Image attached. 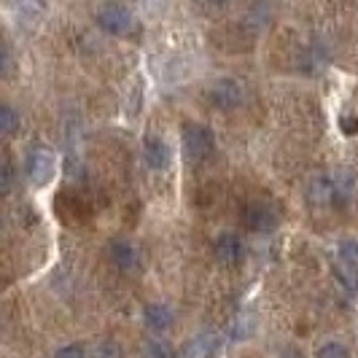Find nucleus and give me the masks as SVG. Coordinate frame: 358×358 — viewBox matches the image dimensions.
Returning <instances> with one entry per match:
<instances>
[{
  "instance_id": "9d476101",
  "label": "nucleus",
  "mask_w": 358,
  "mask_h": 358,
  "mask_svg": "<svg viewBox=\"0 0 358 358\" xmlns=\"http://www.w3.org/2000/svg\"><path fill=\"white\" fill-rule=\"evenodd\" d=\"M108 253H110L113 267L122 269V272H129V269H135V264H138V253H135V248L127 240H113L108 245Z\"/></svg>"
},
{
  "instance_id": "0eeeda50",
  "label": "nucleus",
  "mask_w": 358,
  "mask_h": 358,
  "mask_svg": "<svg viewBox=\"0 0 358 358\" xmlns=\"http://www.w3.org/2000/svg\"><path fill=\"white\" fill-rule=\"evenodd\" d=\"M143 159L151 170H164L170 164V148H167V143L162 138L151 135V138L143 141Z\"/></svg>"
},
{
  "instance_id": "a211bd4d",
  "label": "nucleus",
  "mask_w": 358,
  "mask_h": 358,
  "mask_svg": "<svg viewBox=\"0 0 358 358\" xmlns=\"http://www.w3.org/2000/svg\"><path fill=\"white\" fill-rule=\"evenodd\" d=\"M280 358H307V356L296 348V345H288V348L280 350Z\"/></svg>"
},
{
  "instance_id": "7ed1b4c3",
  "label": "nucleus",
  "mask_w": 358,
  "mask_h": 358,
  "mask_svg": "<svg viewBox=\"0 0 358 358\" xmlns=\"http://www.w3.org/2000/svg\"><path fill=\"white\" fill-rule=\"evenodd\" d=\"M54 173H57V159H54L52 151L46 148H36L30 151L27 157V176L36 186H49L54 180Z\"/></svg>"
},
{
  "instance_id": "423d86ee",
  "label": "nucleus",
  "mask_w": 358,
  "mask_h": 358,
  "mask_svg": "<svg viewBox=\"0 0 358 358\" xmlns=\"http://www.w3.org/2000/svg\"><path fill=\"white\" fill-rule=\"evenodd\" d=\"M143 321L145 326L151 329V331H157V334H164V331H170L173 329V310L167 305H159V302H154V305H145L143 307Z\"/></svg>"
},
{
  "instance_id": "20e7f679",
  "label": "nucleus",
  "mask_w": 358,
  "mask_h": 358,
  "mask_svg": "<svg viewBox=\"0 0 358 358\" xmlns=\"http://www.w3.org/2000/svg\"><path fill=\"white\" fill-rule=\"evenodd\" d=\"M213 251H215V256H218V262L227 264V267H234V264H240V262L245 259V245H243L240 234H234V232L218 234Z\"/></svg>"
},
{
  "instance_id": "39448f33",
  "label": "nucleus",
  "mask_w": 358,
  "mask_h": 358,
  "mask_svg": "<svg viewBox=\"0 0 358 358\" xmlns=\"http://www.w3.org/2000/svg\"><path fill=\"white\" fill-rule=\"evenodd\" d=\"M221 350V337L213 331H202L186 345V358H215Z\"/></svg>"
},
{
  "instance_id": "f03ea898",
  "label": "nucleus",
  "mask_w": 358,
  "mask_h": 358,
  "mask_svg": "<svg viewBox=\"0 0 358 358\" xmlns=\"http://www.w3.org/2000/svg\"><path fill=\"white\" fill-rule=\"evenodd\" d=\"M97 24H100V30L108 33V36H127L135 22H132V14L127 11L124 6L108 3V6H103L97 11Z\"/></svg>"
},
{
  "instance_id": "6e6552de",
  "label": "nucleus",
  "mask_w": 358,
  "mask_h": 358,
  "mask_svg": "<svg viewBox=\"0 0 358 358\" xmlns=\"http://www.w3.org/2000/svg\"><path fill=\"white\" fill-rule=\"evenodd\" d=\"M245 224L253 232H272L278 227V215L269 205H251L245 210Z\"/></svg>"
},
{
  "instance_id": "dca6fc26",
  "label": "nucleus",
  "mask_w": 358,
  "mask_h": 358,
  "mask_svg": "<svg viewBox=\"0 0 358 358\" xmlns=\"http://www.w3.org/2000/svg\"><path fill=\"white\" fill-rule=\"evenodd\" d=\"M340 259H342V264H348L350 269H358V243H356V240L342 243Z\"/></svg>"
},
{
  "instance_id": "1a4fd4ad",
  "label": "nucleus",
  "mask_w": 358,
  "mask_h": 358,
  "mask_svg": "<svg viewBox=\"0 0 358 358\" xmlns=\"http://www.w3.org/2000/svg\"><path fill=\"white\" fill-rule=\"evenodd\" d=\"M213 100L218 108H237L243 103V90L234 78H221L213 87Z\"/></svg>"
},
{
  "instance_id": "6ab92c4d",
  "label": "nucleus",
  "mask_w": 358,
  "mask_h": 358,
  "mask_svg": "<svg viewBox=\"0 0 358 358\" xmlns=\"http://www.w3.org/2000/svg\"><path fill=\"white\" fill-rule=\"evenodd\" d=\"M342 129H345L348 135H353V132H356V129H358L356 119H353V116H345V119H342Z\"/></svg>"
},
{
  "instance_id": "f257e3e1",
  "label": "nucleus",
  "mask_w": 358,
  "mask_h": 358,
  "mask_svg": "<svg viewBox=\"0 0 358 358\" xmlns=\"http://www.w3.org/2000/svg\"><path fill=\"white\" fill-rule=\"evenodd\" d=\"M180 138H183V154L189 157V162H202L213 154L215 138H213V129H210V127L192 122V124L183 127Z\"/></svg>"
},
{
  "instance_id": "aec40b11",
  "label": "nucleus",
  "mask_w": 358,
  "mask_h": 358,
  "mask_svg": "<svg viewBox=\"0 0 358 358\" xmlns=\"http://www.w3.org/2000/svg\"><path fill=\"white\" fill-rule=\"evenodd\" d=\"M205 3H210V6H229L232 0H205Z\"/></svg>"
},
{
  "instance_id": "ddd939ff",
  "label": "nucleus",
  "mask_w": 358,
  "mask_h": 358,
  "mask_svg": "<svg viewBox=\"0 0 358 358\" xmlns=\"http://www.w3.org/2000/svg\"><path fill=\"white\" fill-rule=\"evenodd\" d=\"M92 358H124V350H122V345H116L113 340H103L94 345Z\"/></svg>"
},
{
  "instance_id": "f8f14e48",
  "label": "nucleus",
  "mask_w": 358,
  "mask_h": 358,
  "mask_svg": "<svg viewBox=\"0 0 358 358\" xmlns=\"http://www.w3.org/2000/svg\"><path fill=\"white\" fill-rule=\"evenodd\" d=\"M145 356L148 358H173V348L170 342H164L162 337H151L145 342Z\"/></svg>"
},
{
  "instance_id": "f3484780",
  "label": "nucleus",
  "mask_w": 358,
  "mask_h": 358,
  "mask_svg": "<svg viewBox=\"0 0 358 358\" xmlns=\"http://www.w3.org/2000/svg\"><path fill=\"white\" fill-rule=\"evenodd\" d=\"M54 358H87V350L81 345H65L54 353Z\"/></svg>"
},
{
  "instance_id": "2eb2a0df",
  "label": "nucleus",
  "mask_w": 358,
  "mask_h": 358,
  "mask_svg": "<svg viewBox=\"0 0 358 358\" xmlns=\"http://www.w3.org/2000/svg\"><path fill=\"white\" fill-rule=\"evenodd\" d=\"M14 186H17V173H14V167L6 164V162H0V194H8Z\"/></svg>"
},
{
  "instance_id": "4468645a",
  "label": "nucleus",
  "mask_w": 358,
  "mask_h": 358,
  "mask_svg": "<svg viewBox=\"0 0 358 358\" xmlns=\"http://www.w3.org/2000/svg\"><path fill=\"white\" fill-rule=\"evenodd\" d=\"M315 358H350V350L342 342H326V345L318 348Z\"/></svg>"
},
{
  "instance_id": "9b49d317",
  "label": "nucleus",
  "mask_w": 358,
  "mask_h": 358,
  "mask_svg": "<svg viewBox=\"0 0 358 358\" xmlns=\"http://www.w3.org/2000/svg\"><path fill=\"white\" fill-rule=\"evenodd\" d=\"M19 113L14 110L11 106H6V103H0V135H14L19 129Z\"/></svg>"
}]
</instances>
